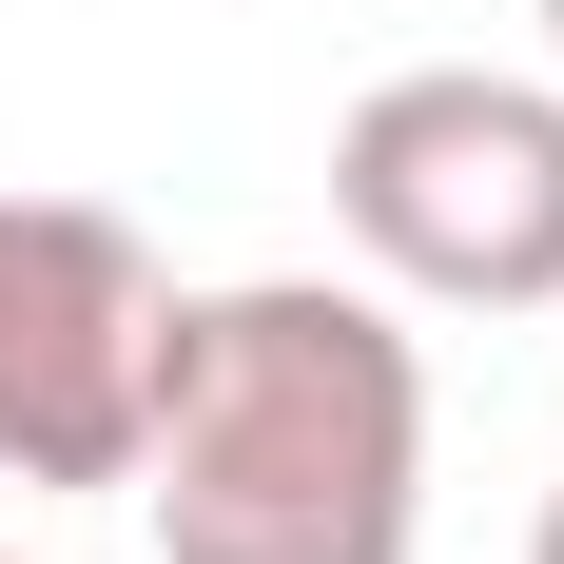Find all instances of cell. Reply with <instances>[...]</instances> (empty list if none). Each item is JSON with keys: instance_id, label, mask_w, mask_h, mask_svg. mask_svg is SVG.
<instances>
[{"instance_id": "obj_4", "label": "cell", "mask_w": 564, "mask_h": 564, "mask_svg": "<svg viewBox=\"0 0 564 564\" xmlns=\"http://www.w3.org/2000/svg\"><path fill=\"white\" fill-rule=\"evenodd\" d=\"M525 564H564V487H545V545H525Z\"/></svg>"}, {"instance_id": "obj_3", "label": "cell", "mask_w": 564, "mask_h": 564, "mask_svg": "<svg viewBox=\"0 0 564 564\" xmlns=\"http://www.w3.org/2000/svg\"><path fill=\"white\" fill-rule=\"evenodd\" d=\"M175 273L98 195H0V487H117L156 409Z\"/></svg>"}, {"instance_id": "obj_2", "label": "cell", "mask_w": 564, "mask_h": 564, "mask_svg": "<svg viewBox=\"0 0 564 564\" xmlns=\"http://www.w3.org/2000/svg\"><path fill=\"white\" fill-rule=\"evenodd\" d=\"M332 215L429 312H564V98L487 58L370 78L332 137Z\"/></svg>"}, {"instance_id": "obj_1", "label": "cell", "mask_w": 564, "mask_h": 564, "mask_svg": "<svg viewBox=\"0 0 564 564\" xmlns=\"http://www.w3.org/2000/svg\"><path fill=\"white\" fill-rule=\"evenodd\" d=\"M117 487L156 564H409L429 545V350L332 273L175 292Z\"/></svg>"}, {"instance_id": "obj_5", "label": "cell", "mask_w": 564, "mask_h": 564, "mask_svg": "<svg viewBox=\"0 0 564 564\" xmlns=\"http://www.w3.org/2000/svg\"><path fill=\"white\" fill-rule=\"evenodd\" d=\"M545 40H564V0H545Z\"/></svg>"}]
</instances>
